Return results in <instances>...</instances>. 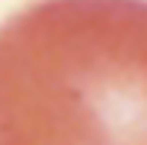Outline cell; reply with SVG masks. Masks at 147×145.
Segmentation results:
<instances>
[{
  "mask_svg": "<svg viewBox=\"0 0 147 145\" xmlns=\"http://www.w3.org/2000/svg\"><path fill=\"white\" fill-rule=\"evenodd\" d=\"M0 145H147V0H40L11 16Z\"/></svg>",
  "mask_w": 147,
  "mask_h": 145,
  "instance_id": "1",
  "label": "cell"
}]
</instances>
